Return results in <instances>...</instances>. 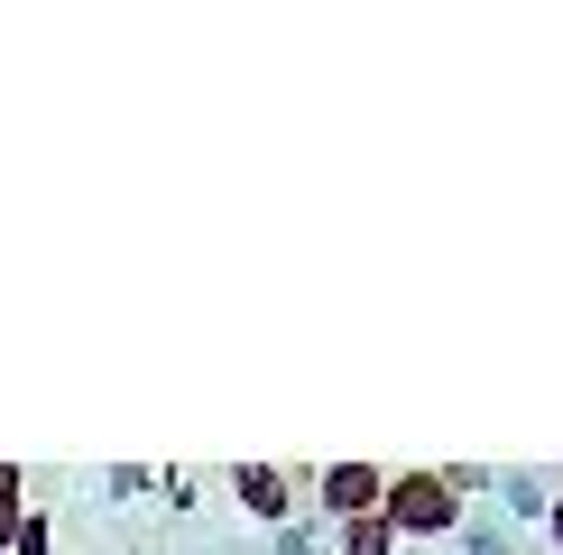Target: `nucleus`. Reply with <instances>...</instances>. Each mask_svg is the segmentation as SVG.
Segmentation results:
<instances>
[{"instance_id":"20e7f679","label":"nucleus","mask_w":563,"mask_h":555,"mask_svg":"<svg viewBox=\"0 0 563 555\" xmlns=\"http://www.w3.org/2000/svg\"><path fill=\"white\" fill-rule=\"evenodd\" d=\"M231 481H241V500L260 509V519H277V509H287V481H277V472H260V463H250V472H231Z\"/></svg>"},{"instance_id":"39448f33","label":"nucleus","mask_w":563,"mask_h":555,"mask_svg":"<svg viewBox=\"0 0 563 555\" xmlns=\"http://www.w3.org/2000/svg\"><path fill=\"white\" fill-rule=\"evenodd\" d=\"M351 555H388V519H361V527H351Z\"/></svg>"},{"instance_id":"7ed1b4c3","label":"nucleus","mask_w":563,"mask_h":555,"mask_svg":"<svg viewBox=\"0 0 563 555\" xmlns=\"http://www.w3.org/2000/svg\"><path fill=\"white\" fill-rule=\"evenodd\" d=\"M19 519H29V472H19V463H0V555L19 546Z\"/></svg>"},{"instance_id":"f257e3e1","label":"nucleus","mask_w":563,"mask_h":555,"mask_svg":"<svg viewBox=\"0 0 563 555\" xmlns=\"http://www.w3.org/2000/svg\"><path fill=\"white\" fill-rule=\"evenodd\" d=\"M379 519H388V537H397V527H443V519H453V491H443L434 472H407V481H388Z\"/></svg>"},{"instance_id":"f03ea898","label":"nucleus","mask_w":563,"mask_h":555,"mask_svg":"<svg viewBox=\"0 0 563 555\" xmlns=\"http://www.w3.org/2000/svg\"><path fill=\"white\" fill-rule=\"evenodd\" d=\"M388 500V472H369V463H333L323 472V509H342V519H379Z\"/></svg>"}]
</instances>
